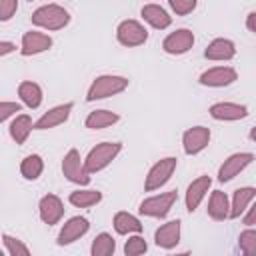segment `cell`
Returning <instances> with one entry per match:
<instances>
[{"label":"cell","mask_w":256,"mask_h":256,"mask_svg":"<svg viewBox=\"0 0 256 256\" xmlns=\"http://www.w3.org/2000/svg\"><path fill=\"white\" fill-rule=\"evenodd\" d=\"M178 200V192L176 190H170V192H162V194H156V196H150L146 200L140 202V214L144 216H150V218H164L170 208L174 206V202Z\"/></svg>","instance_id":"cell-4"},{"label":"cell","mask_w":256,"mask_h":256,"mask_svg":"<svg viewBox=\"0 0 256 256\" xmlns=\"http://www.w3.org/2000/svg\"><path fill=\"white\" fill-rule=\"evenodd\" d=\"M38 212H40V220L52 226V224H58L60 218L64 216V204L56 194H46L38 202Z\"/></svg>","instance_id":"cell-12"},{"label":"cell","mask_w":256,"mask_h":256,"mask_svg":"<svg viewBox=\"0 0 256 256\" xmlns=\"http://www.w3.org/2000/svg\"><path fill=\"white\" fill-rule=\"evenodd\" d=\"M246 210H248V212H246V216H244V224H246L248 228H252L254 222H256V206H248Z\"/></svg>","instance_id":"cell-36"},{"label":"cell","mask_w":256,"mask_h":256,"mask_svg":"<svg viewBox=\"0 0 256 256\" xmlns=\"http://www.w3.org/2000/svg\"><path fill=\"white\" fill-rule=\"evenodd\" d=\"M62 174L74 182V184H80V186H86L90 184V174L86 172L84 168V160L80 158V152L76 148H70L62 160Z\"/></svg>","instance_id":"cell-6"},{"label":"cell","mask_w":256,"mask_h":256,"mask_svg":"<svg viewBox=\"0 0 256 256\" xmlns=\"http://www.w3.org/2000/svg\"><path fill=\"white\" fill-rule=\"evenodd\" d=\"M0 256H4V252H2V250H0Z\"/></svg>","instance_id":"cell-40"},{"label":"cell","mask_w":256,"mask_h":256,"mask_svg":"<svg viewBox=\"0 0 256 256\" xmlns=\"http://www.w3.org/2000/svg\"><path fill=\"white\" fill-rule=\"evenodd\" d=\"M120 120V116L116 112H110V110H94L86 116V128L90 130H100V128H108L112 124H116Z\"/></svg>","instance_id":"cell-26"},{"label":"cell","mask_w":256,"mask_h":256,"mask_svg":"<svg viewBox=\"0 0 256 256\" xmlns=\"http://www.w3.org/2000/svg\"><path fill=\"white\" fill-rule=\"evenodd\" d=\"M50 46H52V38H50L48 34L30 30V32H26V34L22 36L20 52H22V56H34V54L46 52Z\"/></svg>","instance_id":"cell-16"},{"label":"cell","mask_w":256,"mask_h":256,"mask_svg":"<svg viewBox=\"0 0 256 256\" xmlns=\"http://www.w3.org/2000/svg\"><path fill=\"white\" fill-rule=\"evenodd\" d=\"M228 212H230V200L226 196V192L222 190H214L210 194V200H208V216L212 220H226L228 218Z\"/></svg>","instance_id":"cell-22"},{"label":"cell","mask_w":256,"mask_h":256,"mask_svg":"<svg viewBox=\"0 0 256 256\" xmlns=\"http://www.w3.org/2000/svg\"><path fill=\"white\" fill-rule=\"evenodd\" d=\"M154 242H156V246H160L164 250L176 248V244L180 242V220H170V222L162 224L154 232Z\"/></svg>","instance_id":"cell-18"},{"label":"cell","mask_w":256,"mask_h":256,"mask_svg":"<svg viewBox=\"0 0 256 256\" xmlns=\"http://www.w3.org/2000/svg\"><path fill=\"white\" fill-rule=\"evenodd\" d=\"M192 46H194V34H192V30H188V28H178V30L170 32V34L164 38V42H162L164 52H166V54H174V56L188 52Z\"/></svg>","instance_id":"cell-9"},{"label":"cell","mask_w":256,"mask_h":256,"mask_svg":"<svg viewBox=\"0 0 256 256\" xmlns=\"http://www.w3.org/2000/svg\"><path fill=\"white\" fill-rule=\"evenodd\" d=\"M210 142V128L206 126H192L182 134V144H184V152L188 156L200 154Z\"/></svg>","instance_id":"cell-10"},{"label":"cell","mask_w":256,"mask_h":256,"mask_svg":"<svg viewBox=\"0 0 256 256\" xmlns=\"http://www.w3.org/2000/svg\"><path fill=\"white\" fill-rule=\"evenodd\" d=\"M204 56L208 60H232L236 56V46L232 40L228 38H214L206 50H204Z\"/></svg>","instance_id":"cell-19"},{"label":"cell","mask_w":256,"mask_h":256,"mask_svg":"<svg viewBox=\"0 0 256 256\" xmlns=\"http://www.w3.org/2000/svg\"><path fill=\"white\" fill-rule=\"evenodd\" d=\"M112 224L118 234H140L142 232L140 220L136 216H132L130 212H116Z\"/></svg>","instance_id":"cell-24"},{"label":"cell","mask_w":256,"mask_h":256,"mask_svg":"<svg viewBox=\"0 0 256 256\" xmlns=\"http://www.w3.org/2000/svg\"><path fill=\"white\" fill-rule=\"evenodd\" d=\"M2 242H4L6 250L10 252V256H32L28 246L22 240H18V238H14L10 234H2Z\"/></svg>","instance_id":"cell-31"},{"label":"cell","mask_w":256,"mask_h":256,"mask_svg":"<svg viewBox=\"0 0 256 256\" xmlns=\"http://www.w3.org/2000/svg\"><path fill=\"white\" fill-rule=\"evenodd\" d=\"M210 184H212L210 176H198L196 180L190 182V186L186 190V210L188 212H194L200 206V202L204 200L206 192L210 190Z\"/></svg>","instance_id":"cell-17"},{"label":"cell","mask_w":256,"mask_h":256,"mask_svg":"<svg viewBox=\"0 0 256 256\" xmlns=\"http://www.w3.org/2000/svg\"><path fill=\"white\" fill-rule=\"evenodd\" d=\"M72 102H66V104H58L54 108H50L48 112H44L36 122H34V130H48V128H54V126H60L68 120L70 112H72Z\"/></svg>","instance_id":"cell-14"},{"label":"cell","mask_w":256,"mask_h":256,"mask_svg":"<svg viewBox=\"0 0 256 256\" xmlns=\"http://www.w3.org/2000/svg\"><path fill=\"white\" fill-rule=\"evenodd\" d=\"M88 230H90V222H88V218H84V216H74V218H70V220L62 226V230H60L56 242H58L60 246L72 244V242H76L78 238H82Z\"/></svg>","instance_id":"cell-15"},{"label":"cell","mask_w":256,"mask_h":256,"mask_svg":"<svg viewBox=\"0 0 256 256\" xmlns=\"http://www.w3.org/2000/svg\"><path fill=\"white\" fill-rule=\"evenodd\" d=\"M116 38L122 46L134 48V46H142L148 40V30L138 20H122L116 28Z\"/></svg>","instance_id":"cell-7"},{"label":"cell","mask_w":256,"mask_h":256,"mask_svg":"<svg viewBox=\"0 0 256 256\" xmlns=\"http://www.w3.org/2000/svg\"><path fill=\"white\" fill-rule=\"evenodd\" d=\"M238 244H240L242 256H256V230L248 228V230L240 232Z\"/></svg>","instance_id":"cell-30"},{"label":"cell","mask_w":256,"mask_h":256,"mask_svg":"<svg viewBox=\"0 0 256 256\" xmlns=\"http://www.w3.org/2000/svg\"><path fill=\"white\" fill-rule=\"evenodd\" d=\"M170 256H190V252H178V254H170Z\"/></svg>","instance_id":"cell-39"},{"label":"cell","mask_w":256,"mask_h":256,"mask_svg":"<svg viewBox=\"0 0 256 256\" xmlns=\"http://www.w3.org/2000/svg\"><path fill=\"white\" fill-rule=\"evenodd\" d=\"M120 152H122V142H100V144H96L88 152V156L84 158L86 172L94 174V172L104 170Z\"/></svg>","instance_id":"cell-3"},{"label":"cell","mask_w":256,"mask_h":256,"mask_svg":"<svg viewBox=\"0 0 256 256\" xmlns=\"http://www.w3.org/2000/svg\"><path fill=\"white\" fill-rule=\"evenodd\" d=\"M146 250H148V244H146V240H144L142 236H138V234L130 236V238L126 240V244H124V254H126V256H142Z\"/></svg>","instance_id":"cell-32"},{"label":"cell","mask_w":256,"mask_h":256,"mask_svg":"<svg viewBox=\"0 0 256 256\" xmlns=\"http://www.w3.org/2000/svg\"><path fill=\"white\" fill-rule=\"evenodd\" d=\"M256 196V188L252 186H242L238 190H234V196H232V202H230V212H228V218H240L246 208L252 204Z\"/></svg>","instance_id":"cell-20"},{"label":"cell","mask_w":256,"mask_h":256,"mask_svg":"<svg viewBox=\"0 0 256 256\" xmlns=\"http://www.w3.org/2000/svg\"><path fill=\"white\" fill-rule=\"evenodd\" d=\"M252 160H254V154H252V152H236V154L228 156V158L222 162L220 170H218V180H220V182L232 180V178L238 176L248 164H252Z\"/></svg>","instance_id":"cell-8"},{"label":"cell","mask_w":256,"mask_h":256,"mask_svg":"<svg viewBox=\"0 0 256 256\" xmlns=\"http://www.w3.org/2000/svg\"><path fill=\"white\" fill-rule=\"evenodd\" d=\"M18 96H20V100H22L28 108H32V110L42 104V88H40L36 82H30V80L20 82V86H18Z\"/></svg>","instance_id":"cell-25"},{"label":"cell","mask_w":256,"mask_h":256,"mask_svg":"<svg viewBox=\"0 0 256 256\" xmlns=\"http://www.w3.org/2000/svg\"><path fill=\"white\" fill-rule=\"evenodd\" d=\"M142 18L152 28H156V30H164V28H168L172 24V16L160 4H146V6H142Z\"/></svg>","instance_id":"cell-21"},{"label":"cell","mask_w":256,"mask_h":256,"mask_svg":"<svg viewBox=\"0 0 256 256\" xmlns=\"http://www.w3.org/2000/svg\"><path fill=\"white\" fill-rule=\"evenodd\" d=\"M18 10V0H0V22H8Z\"/></svg>","instance_id":"cell-34"},{"label":"cell","mask_w":256,"mask_h":256,"mask_svg":"<svg viewBox=\"0 0 256 256\" xmlns=\"http://www.w3.org/2000/svg\"><path fill=\"white\" fill-rule=\"evenodd\" d=\"M210 116L214 120H222V122H234V120H242L248 116V106L244 104H236V102H216L210 106Z\"/></svg>","instance_id":"cell-13"},{"label":"cell","mask_w":256,"mask_h":256,"mask_svg":"<svg viewBox=\"0 0 256 256\" xmlns=\"http://www.w3.org/2000/svg\"><path fill=\"white\" fill-rule=\"evenodd\" d=\"M168 4L178 16H186L196 8V0H170Z\"/></svg>","instance_id":"cell-33"},{"label":"cell","mask_w":256,"mask_h":256,"mask_svg":"<svg viewBox=\"0 0 256 256\" xmlns=\"http://www.w3.org/2000/svg\"><path fill=\"white\" fill-rule=\"evenodd\" d=\"M44 170V160L40 154H28L20 164V174L26 180H36Z\"/></svg>","instance_id":"cell-27"},{"label":"cell","mask_w":256,"mask_h":256,"mask_svg":"<svg viewBox=\"0 0 256 256\" xmlns=\"http://www.w3.org/2000/svg\"><path fill=\"white\" fill-rule=\"evenodd\" d=\"M68 200L76 208H88V206H94L102 200V192H98V190H74V192H70Z\"/></svg>","instance_id":"cell-28"},{"label":"cell","mask_w":256,"mask_h":256,"mask_svg":"<svg viewBox=\"0 0 256 256\" xmlns=\"http://www.w3.org/2000/svg\"><path fill=\"white\" fill-rule=\"evenodd\" d=\"M20 110H22V106L18 102H0V122H4L6 118L14 116Z\"/></svg>","instance_id":"cell-35"},{"label":"cell","mask_w":256,"mask_h":256,"mask_svg":"<svg viewBox=\"0 0 256 256\" xmlns=\"http://www.w3.org/2000/svg\"><path fill=\"white\" fill-rule=\"evenodd\" d=\"M32 130H34V124H32V118L28 114H16V118L10 122V128H8L10 138L16 144H24Z\"/></svg>","instance_id":"cell-23"},{"label":"cell","mask_w":256,"mask_h":256,"mask_svg":"<svg viewBox=\"0 0 256 256\" xmlns=\"http://www.w3.org/2000/svg\"><path fill=\"white\" fill-rule=\"evenodd\" d=\"M30 20L38 28H44V30H60V28L68 26L70 14L60 4H44V6H40V8H36L32 12Z\"/></svg>","instance_id":"cell-1"},{"label":"cell","mask_w":256,"mask_h":256,"mask_svg":"<svg viewBox=\"0 0 256 256\" xmlns=\"http://www.w3.org/2000/svg\"><path fill=\"white\" fill-rule=\"evenodd\" d=\"M246 26L252 34H256V12H250L248 14V20H246Z\"/></svg>","instance_id":"cell-38"},{"label":"cell","mask_w":256,"mask_h":256,"mask_svg":"<svg viewBox=\"0 0 256 256\" xmlns=\"http://www.w3.org/2000/svg\"><path fill=\"white\" fill-rule=\"evenodd\" d=\"M176 164H178V160H176L174 156H166V158L158 160V162L148 170V176H146V182H144V190H146V192H154V190H158L160 186H164V184L170 180V176L174 174Z\"/></svg>","instance_id":"cell-5"},{"label":"cell","mask_w":256,"mask_h":256,"mask_svg":"<svg viewBox=\"0 0 256 256\" xmlns=\"http://www.w3.org/2000/svg\"><path fill=\"white\" fill-rule=\"evenodd\" d=\"M238 78L236 70L230 68V66H214V68H208L200 74V84L202 86H210V88H222V86H228L232 84L234 80Z\"/></svg>","instance_id":"cell-11"},{"label":"cell","mask_w":256,"mask_h":256,"mask_svg":"<svg viewBox=\"0 0 256 256\" xmlns=\"http://www.w3.org/2000/svg\"><path fill=\"white\" fill-rule=\"evenodd\" d=\"M116 250V242L108 232H100L90 246V256H112Z\"/></svg>","instance_id":"cell-29"},{"label":"cell","mask_w":256,"mask_h":256,"mask_svg":"<svg viewBox=\"0 0 256 256\" xmlns=\"http://www.w3.org/2000/svg\"><path fill=\"white\" fill-rule=\"evenodd\" d=\"M128 88V78L126 76H116V74H102L98 76L90 88H88V94H86V100L88 102H94V100H102V98H108V96H114V94H120Z\"/></svg>","instance_id":"cell-2"},{"label":"cell","mask_w":256,"mask_h":256,"mask_svg":"<svg viewBox=\"0 0 256 256\" xmlns=\"http://www.w3.org/2000/svg\"><path fill=\"white\" fill-rule=\"evenodd\" d=\"M16 50V44L14 42H8V40H0V58L6 56V54H12Z\"/></svg>","instance_id":"cell-37"}]
</instances>
